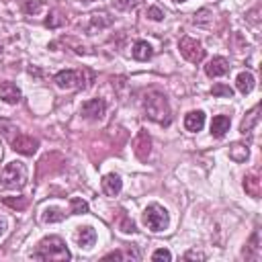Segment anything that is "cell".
I'll use <instances>...</instances> for the list:
<instances>
[{
	"label": "cell",
	"instance_id": "6da1fadb",
	"mask_svg": "<svg viewBox=\"0 0 262 262\" xmlns=\"http://www.w3.org/2000/svg\"><path fill=\"white\" fill-rule=\"evenodd\" d=\"M143 111H145L147 119H151L160 125H170V121H172L168 98L158 90H149L143 96Z\"/></svg>",
	"mask_w": 262,
	"mask_h": 262
},
{
	"label": "cell",
	"instance_id": "7a4b0ae2",
	"mask_svg": "<svg viewBox=\"0 0 262 262\" xmlns=\"http://www.w3.org/2000/svg\"><path fill=\"white\" fill-rule=\"evenodd\" d=\"M33 258L35 260H59V262H66L72 258L70 250L66 248L63 239L57 237V235H49V237H43L37 246V250L33 252Z\"/></svg>",
	"mask_w": 262,
	"mask_h": 262
},
{
	"label": "cell",
	"instance_id": "3957f363",
	"mask_svg": "<svg viewBox=\"0 0 262 262\" xmlns=\"http://www.w3.org/2000/svg\"><path fill=\"white\" fill-rule=\"evenodd\" d=\"M27 184V168L23 162H8L0 174V188L18 190Z\"/></svg>",
	"mask_w": 262,
	"mask_h": 262
},
{
	"label": "cell",
	"instance_id": "277c9868",
	"mask_svg": "<svg viewBox=\"0 0 262 262\" xmlns=\"http://www.w3.org/2000/svg\"><path fill=\"white\" fill-rule=\"evenodd\" d=\"M143 223H145V227L149 231H164L168 227V223H170L168 211L164 207H160V205L154 203V205L145 207V211H143Z\"/></svg>",
	"mask_w": 262,
	"mask_h": 262
},
{
	"label": "cell",
	"instance_id": "5b68a950",
	"mask_svg": "<svg viewBox=\"0 0 262 262\" xmlns=\"http://www.w3.org/2000/svg\"><path fill=\"white\" fill-rule=\"evenodd\" d=\"M53 82L63 90L82 88L84 86V72H80V70H61L53 76Z\"/></svg>",
	"mask_w": 262,
	"mask_h": 262
},
{
	"label": "cell",
	"instance_id": "8992f818",
	"mask_svg": "<svg viewBox=\"0 0 262 262\" xmlns=\"http://www.w3.org/2000/svg\"><path fill=\"white\" fill-rule=\"evenodd\" d=\"M178 49H180L182 57L188 59L190 63H199L205 57V49L201 47V43L194 41V39H190V37H182L180 43H178Z\"/></svg>",
	"mask_w": 262,
	"mask_h": 262
},
{
	"label": "cell",
	"instance_id": "52a82bcc",
	"mask_svg": "<svg viewBox=\"0 0 262 262\" xmlns=\"http://www.w3.org/2000/svg\"><path fill=\"white\" fill-rule=\"evenodd\" d=\"M10 145L14 151H18L23 156H33L39 147V139H35L33 135H27V133H16L10 139Z\"/></svg>",
	"mask_w": 262,
	"mask_h": 262
},
{
	"label": "cell",
	"instance_id": "ba28073f",
	"mask_svg": "<svg viewBox=\"0 0 262 262\" xmlns=\"http://www.w3.org/2000/svg\"><path fill=\"white\" fill-rule=\"evenodd\" d=\"M104 111H106V104H104L102 98H90V100H86L82 104L80 115L84 119H88V121H98V119L104 117Z\"/></svg>",
	"mask_w": 262,
	"mask_h": 262
},
{
	"label": "cell",
	"instance_id": "9c48e42d",
	"mask_svg": "<svg viewBox=\"0 0 262 262\" xmlns=\"http://www.w3.org/2000/svg\"><path fill=\"white\" fill-rule=\"evenodd\" d=\"M133 149H135V156H137L139 160H147V156H149V151H151V139H149V135H147L145 129H141V131L137 133V137H135V141H133Z\"/></svg>",
	"mask_w": 262,
	"mask_h": 262
},
{
	"label": "cell",
	"instance_id": "30bf717a",
	"mask_svg": "<svg viewBox=\"0 0 262 262\" xmlns=\"http://www.w3.org/2000/svg\"><path fill=\"white\" fill-rule=\"evenodd\" d=\"M227 72H229V63H227V59L221 57V55L213 57V59L205 66V74H207L209 78H219V76H223V74H227Z\"/></svg>",
	"mask_w": 262,
	"mask_h": 262
},
{
	"label": "cell",
	"instance_id": "8fae6325",
	"mask_svg": "<svg viewBox=\"0 0 262 262\" xmlns=\"http://www.w3.org/2000/svg\"><path fill=\"white\" fill-rule=\"evenodd\" d=\"M121 188H123V182H121V176L119 174H106L102 178V190H104V194L117 196L121 192Z\"/></svg>",
	"mask_w": 262,
	"mask_h": 262
},
{
	"label": "cell",
	"instance_id": "7c38bea8",
	"mask_svg": "<svg viewBox=\"0 0 262 262\" xmlns=\"http://www.w3.org/2000/svg\"><path fill=\"white\" fill-rule=\"evenodd\" d=\"M0 98L8 104H16L20 100V90L12 82H2L0 84Z\"/></svg>",
	"mask_w": 262,
	"mask_h": 262
},
{
	"label": "cell",
	"instance_id": "4fadbf2b",
	"mask_svg": "<svg viewBox=\"0 0 262 262\" xmlns=\"http://www.w3.org/2000/svg\"><path fill=\"white\" fill-rule=\"evenodd\" d=\"M203 125H205V113H203V111H190V113L184 117V127H186L188 131H192V133L201 131Z\"/></svg>",
	"mask_w": 262,
	"mask_h": 262
},
{
	"label": "cell",
	"instance_id": "5bb4252c",
	"mask_svg": "<svg viewBox=\"0 0 262 262\" xmlns=\"http://www.w3.org/2000/svg\"><path fill=\"white\" fill-rule=\"evenodd\" d=\"M229 125H231L229 117H225V115L213 117V121H211V135L213 137H223L229 131Z\"/></svg>",
	"mask_w": 262,
	"mask_h": 262
},
{
	"label": "cell",
	"instance_id": "9a60e30c",
	"mask_svg": "<svg viewBox=\"0 0 262 262\" xmlns=\"http://www.w3.org/2000/svg\"><path fill=\"white\" fill-rule=\"evenodd\" d=\"M76 239H78L80 248H92V246H94V242H96V231H94L90 225H84V227H80V229H78Z\"/></svg>",
	"mask_w": 262,
	"mask_h": 262
},
{
	"label": "cell",
	"instance_id": "2e32d148",
	"mask_svg": "<svg viewBox=\"0 0 262 262\" xmlns=\"http://www.w3.org/2000/svg\"><path fill=\"white\" fill-rule=\"evenodd\" d=\"M258 111H260V106L256 104V106H254V108L244 117V121H242V125H239V131H242L244 135H250V133L254 131V127L258 125V119H260Z\"/></svg>",
	"mask_w": 262,
	"mask_h": 262
},
{
	"label": "cell",
	"instance_id": "e0dca14e",
	"mask_svg": "<svg viewBox=\"0 0 262 262\" xmlns=\"http://www.w3.org/2000/svg\"><path fill=\"white\" fill-rule=\"evenodd\" d=\"M254 84H256V80H254V76H252L250 72H242V74H237V78H235V88H237L242 94H250V92L254 90Z\"/></svg>",
	"mask_w": 262,
	"mask_h": 262
},
{
	"label": "cell",
	"instance_id": "ac0fdd59",
	"mask_svg": "<svg viewBox=\"0 0 262 262\" xmlns=\"http://www.w3.org/2000/svg\"><path fill=\"white\" fill-rule=\"evenodd\" d=\"M151 55H154V47L147 41H135V45H133V57L135 59L147 61Z\"/></svg>",
	"mask_w": 262,
	"mask_h": 262
},
{
	"label": "cell",
	"instance_id": "d6986e66",
	"mask_svg": "<svg viewBox=\"0 0 262 262\" xmlns=\"http://www.w3.org/2000/svg\"><path fill=\"white\" fill-rule=\"evenodd\" d=\"M244 190H246L250 196L258 199V196H260V180H258V176H254V174L246 176V178H244Z\"/></svg>",
	"mask_w": 262,
	"mask_h": 262
},
{
	"label": "cell",
	"instance_id": "ffe728a7",
	"mask_svg": "<svg viewBox=\"0 0 262 262\" xmlns=\"http://www.w3.org/2000/svg\"><path fill=\"white\" fill-rule=\"evenodd\" d=\"M63 217H66V213H61V209H57V207H47L41 213L43 223H55V221H61Z\"/></svg>",
	"mask_w": 262,
	"mask_h": 262
},
{
	"label": "cell",
	"instance_id": "44dd1931",
	"mask_svg": "<svg viewBox=\"0 0 262 262\" xmlns=\"http://www.w3.org/2000/svg\"><path fill=\"white\" fill-rule=\"evenodd\" d=\"M248 156H250V149H248L246 145H242V143H233V145L229 147V158H231L233 162H246Z\"/></svg>",
	"mask_w": 262,
	"mask_h": 262
},
{
	"label": "cell",
	"instance_id": "7402d4cb",
	"mask_svg": "<svg viewBox=\"0 0 262 262\" xmlns=\"http://www.w3.org/2000/svg\"><path fill=\"white\" fill-rule=\"evenodd\" d=\"M211 92H213V96H223V98H231L233 96V88H229L227 84H215L211 88Z\"/></svg>",
	"mask_w": 262,
	"mask_h": 262
},
{
	"label": "cell",
	"instance_id": "603a6c76",
	"mask_svg": "<svg viewBox=\"0 0 262 262\" xmlns=\"http://www.w3.org/2000/svg\"><path fill=\"white\" fill-rule=\"evenodd\" d=\"M4 205H8L10 209H18V211H23V209L27 207V199H25V196H16V199H12V196H4Z\"/></svg>",
	"mask_w": 262,
	"mask_h": 262
},
{
	"label": "cell",
	"instance_id": "cb8c5ba5",
	"mask_svg": "<svg viewBox=\"0 0 262 262\" xmlns=\"http://www.w3.org/2000/svg\"><path fill=\"white\" fill-rule=\"evenodd\" d=\"M86 211H88V203L82 201V199H78V196H74L72 199V213L74 215H80V213H86Z\"/></svg>",
	"mask_w": 262,
	"mask_h": 262
},
{
	"label": "cell",
	"instance_id": "d4e9b609",
	"mask_svg": "<svg viewBox=\"0 0 262 262\" xmlns=\"http://www.w3.org/2000/svg\"><path fill=\"white\" fill-rule=\"evenodd\" d=\"M151 260H164V262H170V260H172V254H170L168 250L160 248V250H156V252L151 254Z\"/></svg>",
	"mask_w": 262,
	"mask_h": 262
},
{
	"label": "cell",
	"instance_id": "484cf974",
	"mask_svg": "<svg viewBox=\"0 0 262 262\" xmlns=\"http://www.w3.org/2000/svg\"><path fill=\"white\" fill-rule=\"evenodd\" d=\"M147 16H149L151 20H162V18H164V12H162L158 6H151V8H147Z\"/></svg>",
	"mask_w": 262,
	"mask_h": 262
},
{
	"label": "cell",
	"instance_id": "4316f807",
	"mask_svg": "<svg viewBox=\"0 0 262 262\" xmlns=\"http://www.w3.org/2000/svg\"><path fill=\"white\" fill-rule=\"evenodd\" d=\"M137 4V0H115V6L121 8V10H127V8H133Z\"/></svg>",
	"mask_w": 262,
	"mask_h": 262
},
{
	"label": "cell",
	"instance_id": "83f0119b",
	"mask_svg": "<svg viewBox=\"0 0 262 262\" xmlns=\"http://www.w3.org/2000/svg\"><path fill=\"white\" fill-rule=\"evenodd\" d=\"M121 229H123L125 233H129V231L133 233V231H135V225H133V221H129L127 217H123V223H121Z\"/></svg>",
	"mask_w": 262,
	"mask_h": 262
},
{
	"label": "cell",
	"instance_id": "f1b7e54d",
	"mask_svg": "<svg viewBox=\"0 0 262 262\" xmlns=\"http://www.w3.org/2000/svg\"><path fill=\"white\" fill-rule=\"evenodd\" d=\"M184 258H186V260H190V258H199V260H203L205 256H203V254H199V252H188Z\"/></svg>",
	"mask_w": 262,
	"mask_h": 262
},
{
	"label": "cell",
	"instance_id": "f546056e",
	"mask_svg": "<svg viewBox=\"0 0 262 262\" xmlns=\"http://www.w3.org/2000/svg\"><path fill=\"white\" fill-rule=\"evenodd\" d=\"M2 231H4V221L0 219V233H2Z\"/></svg>",
	"mask_w": 262,
	"mask_h": 262
},
{
	"label": "cell",
	"instance_id": "4dcf8cb0",
	"mask_svg": "<svg viewBox=\"0 0 262 262\" xmlns=\"http://www.w3.org/2000/svg\"><path fill=\"white\" fill-rule=\"evenodd\" d=\"M180 2H184V0H180Z\"/></svg>",
	"mask_w": 262,
	"mask_h": 262
},
{
	"label": "cell",
	"instance_id": "1f68e13d",
	"mask_svg": "<svg viewBox=\"0 0 262 262\" xmlns=\"http://www.w3.org/2000/svg\"><path fill=\"white\" fill-rule=\"evenodd\" d=\"M0 51H2V49H0Z\"/></svg>",
	"mask_w": 262,
	"mask_h": 262
},
{
	"label": "cell",
	"instance_id": "d6a6232c",
	"mask_svg": "<svg viewBox=\"0 0 262 262\" xmlns=\"http://www.w3.org/2000/svg\"><path fill=\"white\" fill-rule=\"evenodd\" d=\"M88 2H90V0H88Z\"/></svg>",
	"mask_w": 262,
	"mask_h": 262
}]
</instances>
